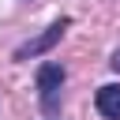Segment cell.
Here are the masks:
<instances>
[{"label":"cell","mask_w":120,"mask_h":120,"mask_svg":"<svg viewBox=\"0 0 120 120\" xmlns=\"http://www.w3.org/2000/svg\"><path fill=\"white\" fill-rule=\"evenodd\" d=\"M71 26V19H60V22H52L45 34H38L34 41H26V45H19L15 49V60H34V56H41V52H49L60 38H64V30Z\"/></svg>","instance_id":"1"},{"label":"cell","mask_w":120,"mask_h":120,"mask_svg":"<svg viewBox=\"0 0 120 120\" xmlns=\"http://www.w3.org/2000/svg\"><path fill=\"white\" fill-rule=\"evenodd\" d=\"M60 86H64V68L60 64H41L38 68V90H41L45 109H56V90Z\"/></svg>","instance_id":"2"},{"label":"cell","mask_w":120,"mask_h":120,"mask_svg":"<svg viewBox=\"0 0 120 120\" xmlns=\"http://www.w3.org/2000/svg\"><path fill=\"white\" fill-rule=\"evenodd\" d=\"M94 105L105 120H120V82H109V86H98L94 94Z\"/></svg>","instance_id":"3"},{"label":"cell","mask_w":120,"mask_h":120,"mask_svg":"<svg viewBox=\"0 0 120 120\" xmlns=\"http://www.w3.org/2000/svg\"><path fill=\"white\" fill-rule=\"evenodd\" d=\"M109 68H112V71H120V49L112 52V60H109Z\"/></svg>","instance_id":"4"}]
</instances>
